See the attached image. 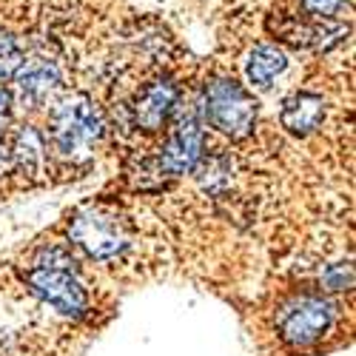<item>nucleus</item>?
<instances>
[{"instance_id": "obj_1", "label": "nucleus", "mask_w": 356, "mask_h": 356, "mask_svg": "<svg viewBox=\"0 0 356 356\" xmlns=\"http://www.w3.org/2000/svg\"><path fill=\"white\" fill-rule=\"evenodd\" d=\"M103 137V114L86 95H69L49 111V140L57 157L88 163Z\"/></svg>"}, {"instance_id": "obj_2", "label": "nucleus", "mask_w": 356, "mask_h": 356, "mask_svg": "<svg viewBox=\"0 0 356 356\" xmlns=\"http://www.w3.org/2000/svg\"><path fill=\"white\" fill-rule=\"evenodd\" d=\"M26 285L38 300L63 316H83L88 311L86 288L72 274V259L60 248L40 254V259L26 271Z\"/></svg>"}, {"instance_id": "obj_3", "label": "nucleus", "mask_w": 356, "mask_h": 356, "mask_svg": "<svg viewBox=\"0 0 356 356\" xmlns=\"http://www.w3.org/2000/svg\"><path fill=\"white\" fill-rule=\"evenodd\" d=\"M200 120L231 140H243L257 126V100L234 77H217L205 86L200 100Z\"/></svg>"}, {"instance_id": "obj_4", "label": "nucleus", "mask_w": 356, "mask_h": 356, "mask_svg": "<svg viewBox=\"0 0 356 356\" xmlns=\"http://www.w3.org/2000/svg\"><path fill=\"white\" fill-rule=\"evenodd\" d=\"M72 243L92 259H114L129 248V225L120 214H114L103 205H92L74 214L69 225Z\"/></svg>"}, {"instance_id": "obj_5", "label": "nucleus", "mask_w": 356, "mask_h": 356, "mask_svg": "<svg viewBox=\"0 0 356 356\" xmlns=\"http://www.w3.org/2000/svg\"><path fill=\"white\" fill-rule=\"evenodd\" d=\"M174 126L171 134L165 140V145L160 148L157 157V168L163 177H180L194 171L202 163L205 154V123L200 120L197 108H186L177 103L174 108Z\"/></svg>"}, {"instance_id": "obj_6", "label": "nucleus", "mask_w": 356, "mask_h": 356, "mask_svg": "<svg viewBox=\"0 0 356 356\" xmlns=\"http://www.w3.org/2000/svg\"><path fill=\"white\" fill-rule=\"evenodd\" d=\"M331 322H334V305L319 293H302L282 305L277 316V328L288 345L305 348L322 339L325 331L331 328Z\"/></svg>"}, {"instance_id": "obj_7", "label": "nucleus", "mask_w": 356, "mask_h": 356, "mask_svg": "<svg viewBox=\"0 0 356 356\" xmlns=\"http://www.w3.org/2000/svg\"><path fill=\"white\" fill-rule=\"evenodd\" d=\"M177 103H180V88L168 74H160L137 92L131 103V123L143 131H157L168 123Z\"/></svg>"}, {"instance_id": "obj_8", "label": "nucleus", "mask_w": 356, "mask_h": 356, "mask_svg": "<svg viewBox=\"0 0 356 356\" xmlns=\"http://www.w3.org/2000/svg\"><path fill=\"white\" fill-rule=\"evenodd\" d=\"M15 83H17V95L26 103L40 106L63 86L60 60H54V57L43 54V51L29 54V57H23L20 69L15 72Z\"/></svg>"}, {"instance_id": "obj_9", "label": "nucleus", "mask_w": 356, "mask_h": 356, "mask_svg": "<svg viewBox=\"0 0 356 356\" xmlns=\"http://www.w3.org/2000/svg\"><path fill=\"white\" fill-rule=\"evenodd\" d=\"M9 165L26 180H40L49 171V143L35 126H17L9 140Z\"/></svg>"}, {"instance_id": "obj_10", "label": "nucleus", "mask_w": 356, "mask_h": 356, "mask_svg": "<svg viewBox=\"0 0 356 356\" xmlns=\"http://www.w3.org/2000/svg\"><path fill=\"white\" fill-rule=\"evenodd\" d=\"M280 123L296 137H308L325 123V100L314 92H293L280 111Z\"/></svg>"}, {"instance_id": "obj_11", "label": "nucleus", "mask_w": 356, "mask_h": 356, "mask_svg": "<svg viewBox=\"0 0 356 356\" xmlns=\"http://www.w3.org/2000/svg\"><path fill=\"white\" fill-rule=\"evenodd\" d=\"M288 69V54L277 43H259L245 57V77L254 88L265 92L271 88L274 80Z\"/></svg>"}, {"instance_id": "obj_12", "label": "nucleus", "mask_w": 356, "mask_h": 356, "mask_svg": "<svg viewBox=\"0 0 356 356\" xmlns=\"http://www.w3.org/2000/svg\"><path fill=\"white\" fill-rule=\"evenodd\" d=\"M23 57H26V51H23L20 40L12 32H6V29H0V83L15 77Z\"/></svg>"}, {"instance_id": "obj_13", "label": "nucleus", "mask_w": 356, "mask_h": 356, "mask_svg": "<svg viewBox=\"0 0 356 356\" xmlns=\"http://www.w3.org/2000/svg\"><path fill=\"white\" fill-rule=\"evenodd\" d=\"M345 3L348 0H300L302 12L311 15V17H319V20H328V17L339 15Z\"/></svg>"}, {"instance_id": "obj_14", "label": "nucleus", "mask_w": 356, "mask_h": 356, "mask_svg": "<svg viewBox=\"0 0 356 356\" xmlns=\"http://www.w3.org/2000/svg\"><path fill=\"white\" fill-rule=\"evenodd\" d=\"M12 103H15L12 92H9V88H3V86H0V123H3L6 117H9V111H12Z\"/></svg>"}, {"instance_id": "obj_15", "label": "nucleus", "mask_w": 356, "mask_h": 356, "mask_svg": "<svg viewBox=\"0 0 356 356\" xmlns=\"http://www.w3.org/2000/svg\"><path fill=\"white\" fill-rule=\"evenodd\" d=\"M3 171H12V165H9V143L3 137V129H0V174Z\"/></svg>"}]
</instances>
